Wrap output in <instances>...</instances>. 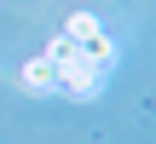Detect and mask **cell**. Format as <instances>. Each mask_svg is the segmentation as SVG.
<instances>
[{
	"instance_id": "7a4b0ae2",
	"label": "cell",
	"mask_w": 156,
	"mask_h": 144,
	"mask_svg": "<svg viewBox=\"0 0 156 144\" xmlns=\"http://www.w3.org/2000/svg\"><path fill=\"white\" fill-rule=\"evenodd\" d=\"M81 58H87L93 69H104V75H110V69H116V40L98 29V35H87V40H81Z\"/></svg>"
},
{
	"instance_id": "277c9868",
	"label": "cell",
	"mask_w": 156,
	"mask_h": 144,
	"mask_svg": "<svg viewBox=\"0 0 156 144\" xmlns=\"http://www.w3.org/2000/svg\"><path fill=\"white\" fill-rule=\"evenodd\" d=\"M64 35H69V40H87V35H98V17H87V12H75V17L64 23Z\"/></svg>"
},
{
	"instance_id": "3957f363",
	"label": "cell",
	"mask_w": 156,
	"mask_h": 144,
	"mask_svg": "<svg viewBox=\"0 0 156 144\" xmlns=\"http://www.w3.org/2000/svg\"><path fill=\"white\" fill-rule=\"evenodd\" d=\"M52 75H58V69H52V58H46V52L23 63V87H29V92H52Z\"/></svg>"
},
{
	"instance_id": "6da1fadb",
	"label": "cell",
	"mask_w": 156,
	"mask_h": 144,
	"mask_svg": "<svg viewBox=\"0 0 156 144\" xmlns=\"http://www.w3.org/2000/svg\"><path fill=\"white\" fill-rule=\"evenodd\" d=\"M52 92H69V98H98V87H104V69H93L87 58H81V40H75V52L69 58H52Z\"/></svg>"
}]
</instances>
